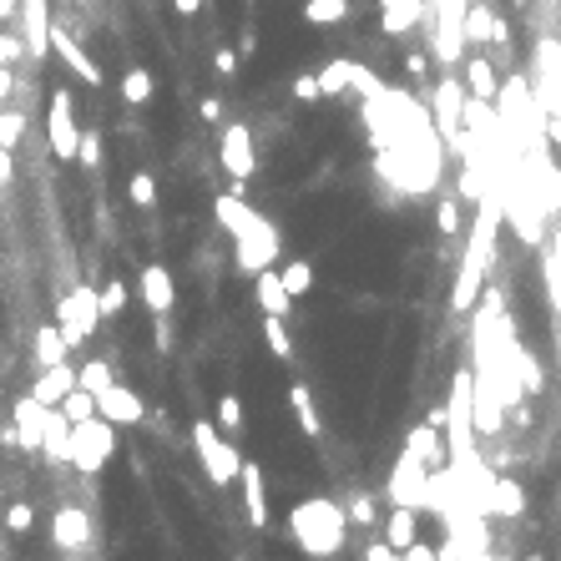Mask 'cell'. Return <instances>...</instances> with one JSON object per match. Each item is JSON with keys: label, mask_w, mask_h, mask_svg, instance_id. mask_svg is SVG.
Instances as JSON below:
<instances>
[{"label": "cell", "mask_w": 561, "mask_h": 561, "mask_svg": "<svg viewBox=\"0 0 561 561\" xmlns=\"http://www.w3.org/2000/svg\"><path fill=\"white\" fill-rule=\"evenodd\" d=\"M289 531H294V541L308 551V556H334L349 536V510H339L334 501L314 496V501H304V506H294Z\"/></svg>", "instance_id": "obj_1"}, {"label": "cell", "mask_w": 561, "mask_h": 561, "mask_svg": "<svg viewBox=\"0 0 561 561\" xmlns=\"http://www.w3.org/2000/svg\"><path fill=\"white\" fill-rule=\"evenodd\" d=\"M116 430H122V425H112L106 415L77 420L71 425V465H77L81 475H97L106 460L116 455Z\"/></svg>", "instance_id": "obj_2"}, {"label": "cell", "mask_w": 561, "mask_h": 561, "mask_svg": "<svg viewBox=\"0 0 561 561\" xmlns=\"http://www.w3.org/2000/svg\"><path fill=\"white\" fill-rule=\"evenodd\" d=\"M192 446L203 455V471L213 485H233L243 475V455L233 450V440L217 435V420H192Z\"/></svg>", "instance_id": "obj_3"}, {"label": "cell", "mask_w": 561, "mask_h": 561, "mask_svg": "<svg viewBox=\"0 0 561 561\" xmlns=\"http://www.w3.org/2000/svg\"><path fill=\"white\" fill-rule=\"evenodd\" d=\"M102 319H106V314H102V294H97V289H87V283H77V289L61 299V308H56V324H61V334L71 339V349L87 345Z\"/></svg>", "instance_id": "obj_4"}, {"label": "cell", "mask_w": 561, "mask_h": 561, "mask_svg": "<svg viewBox=\"0 0 561 561\" xmlns=\"http://www.w3.org/2000/svg\"><path fill=\"white\" fill-rule=\"evenodd\" d=\"M233 253H238L243 273H263V268H273V258H279V228L258 213L253 223L233 238Z\"/></svg>", "instance_id": "obj_5"}, {"label": "cell", "mask_w": 561, "mask_h": 561, "mask_svg": "<svg viewBox=\"0 0 561 561\" xmlns=\"http://www.w3.org/2000/svg\"><path fill=\"white\" fill-rule=\"evenodd\" d=\"M430 460H420L415 450H405L395 465V475H390V501L395 506H425V491H430Z\"/></svg>", "instance_id": "obj_6"}, {"label": "cell", "mask_w": 561, "mask_h": 561, "mask_svg": "<svg viewBox=\"0 0 561 561\" xmlns=\"http://www.w3.org/2000/svg\"><path fill=\"white\" fill-rule=\"evenodd\" d=\"M465 81L460 77H446L440 87H435V122H440V137L450 142V147H460V127H465Z\"/></svg>", "instance_id": "obj_7"}, {"label": "cell", "mask_w": 561, "mask_h": 561, "mask_svg": "<svg viewBox=\"0 0 561 561\" xmlns=\"http://www.w3.org/2000/svg\"><path fill=\"white\" fill-rule=\"evenodd\" d=\"M46 137H51V152L61 162H71L81 147V127L71 116V91H51V116H46Z\"/></svg>", "instance_id": "obj_8"}, {"label": "cell", "mask_w": 561, "mask_h": 561, "mask_svg": "<svg viewBox=\"0 0 561 561\" xmlns=\"http://www.w3.org/2000/svg\"><path fill=\"white\" fill-rule=\"evenodd\" d=\"M217 157H223V167H228V178H253L258 172V147H253V132L248 127H223V137H217Z\"/></svg>", "instance_id": "obj_9"}, {"label": "cell", "mask_w": 561, "mask_h": 561, "mask_svg": "<svg viewBox=\"0 0 561 561\" xmlns=\"http://www.w3.org/2000/svg\"><path fill=\"white\" fill-rule=\"evenodd\" d=\"M46 420H51V405H41L36 395L15 400V440H21L26 455H41V446H46Z\"/></svg>", "instance_id": "obj_10"}, {"label": "cell", "mask_w": 561, "mask_h": 561, "mask_svg": "<svg viewBox=\"0 0 561 561\" xmlns=\"http://www.w3.org/2000/svg\"><path fill=\"white\" fill-rule=\"evenodd\" d=\"M97 415H106L112 425H142L147 420V405H142L137 390H127V384H106L102 395H97Z\"/></svg>", "instance_id": "obj_11"}, {"label": "cell", "mask_w": 561, "mask_h": 561, "mask_svg": "<svg viewBox=\"0 0 561 561\" xmlns=\"http://www.w3.org/2000/svg\"><path fill=\"white\" fill-rule=\"evenodd\" d=\"M51 541H56V551H87V541H91V516L81 506H61L56 510V521H51Z\"/></svg>", "instance_id": "obj_12"}, {"label": "cell", "mask_w": 561, "mask_h": 561, "mask_svg": "<svg viewBox=\"0 0 561 561\" xmlns=\"http://www.w3.org/2000/svg\"><path fill=\"white\" fill-rule=\"evenodd\" d=\"M142 304L152 308V314H167V308L178 304V283H172V268L167 263L142 268Z\"/></svg>", "instance_id": "obj_13"}, {"label": "cell", "mask_w": 561, "mask_h": 561, "mask_svg": "<svg viewBox=\"0 0 561 561\" xmlns=\"http://www.w3.org/2000/svg\"><path fill=\"white\" fill-rule=\"evenodd\" d=\"M253 299H258V308H263V314H283V319H289V308H294L289 283H283V273H273V268L253 273Z\"/></svg>", "instance_id": "obj_14"}, {"label": "cell", "mask_w": 561, "mask_h": 561, "mask_svg": "<svg viewBox=\"0 0 561 561\" xmlns=\"http://www.w3.org/2000/svg\"><path fill=\"white\" fill-rule=\"evenodd\" d=\"M81 384V370H71V364H46V370H41V380H36V390H31V395L41 400V405H61L66 395H71V390H77Z\"/></svg>", "instance_id": "obj_15"}, {"label": "cell", "mask_w": 561, "mask_h": 561, "mask_svg": "<svg viewBox=\"0 0 561 561\" xmlns=\"http://www.w3.org/2000/svg\"><path fill=\"white\" fill-rule=\"evenodd\" d=\"M51 51L61 56V61L71 66V71H77V77L87 81V87H102V66L91 61V56L81 51V46H77V41H71V36H66L61 26H51Z\"/></svg>", "instance_id": "obj_16"}, {"label": "cell", "mask_w": 561, "mask_h": 561, "mask_svg": "<svg viewBox=\"0 0 561 561\" xmlns=\"http://www.w3.org/2000/svg\"><path fill=\"white\" fill-rule=\"evenodd\" d=\"M485 258L481 253H471V248H465V258H460V279H455V299H450V304L460 308V314H465V308H475V294H481V283H485Z\"/></svg>", "instance_id": "obj_17"}, {"label": "cell", "mask_w": 561, "mask_h": 561, "mask_svg": "<svg viewBox=\"0 0 561 561\" xmlns=\"http://www.w3.org/2000/svg\"><path fill=\"white\" fill-rule=\"evenodd\" d=\"M405 450H415V455L430 460V465H450V440H446V430H440V425H430V420L409 430Z\"/></svg>", "instance_id": "obj_18"}, {"label": "cell", "mask_w": 561, "mask_h": 561, "mask_svg": "<svg viewBox=\"0 0 561 561\" xmlns=\"http://www.w3.org/2000/svg\"><path fill=\"white\" fill-rule=\"evenodd\" d=\"M465 91L471 97H481V102H496L501 97V77H496V66L485 61V56H465Z\"/></svg>", "instance_id": "obj_19"}, {"label": "cell", "mask_w": 561, "mask_h": 561, "mask_svg": "<svg viewBox=\"0 0 561 561\" xmlns=\"http://www.w3.org/2000/svg\"><path fill=\"white\" fill-rule=\"evenodd\" d=\"M380 11H384V31L390 36H409V31L420 26L425 0H380Z\"/></svg>", "instance_id": "obj_20"}, {"label": "cell", "mask_w": 561, "mask_h": 561, "mask_svg": "<svg viewBox=\"0 0 561 561\" xmlns=\"http://www.w3.org/2000/svg\"><path fill=\"white\" fill-rule=\"evenodd\" d=\"M213 213H217V228H228L233 238H238V233H243V228H248V223L258 217V207H248V203H243V192H223V198L213 203Z\"/></svg>", "instance_id": "obj_21"}, {"label": "cell", "mask_w": 561, "mask_h": 561, "mask_svg": "<svg viewBox=\"0 0 561 561\" xmlns=\"http://www.w3.org/2000/svg\"><path fill=\"white\" fill-rule=\"evenodd\" d=\"M41 455L61 460V465H71V420L61 415V405H51V420H46V446H41Z\"/></svg>", "instance_id": "obj_22"}, {"label": "cell", "mask_w": 561, "mask_h": 561, "mask_svg": "<svg viewBox=\"0 0 561 561\" xmlns=\"http://www.w3.org/2000/svg\"><path fill=\"white\" fill-rule=\"evenodd\" d=\"M243 506H248V521L253 526H268V496H263V471L258 465H243Z\"/></svg>", "instance_id": "obj_23"}, {"label": "cell", "mask_w": 561, "mask_h": 561, "mask_svg": "<svg viewBox=\"0 0 561 561\" xmlns=\"http://www.w3.org/2000/svg\"><path fill=\"white\" fill-rule=\"evenodd\" d=\"M71 359V339L61 334V324H46V329H36V364L46 370V364H66Z\"/></svg>", "instance_id": "obj_24"}, {"label": "cell", "mask_w": 561, "mask_h": 561, "mask_svg": "<svg viewBox=\"0 0 561 561\" xmlns=\"http://www.w3.org/2000/svg\"><path fill=\"white\" fill-rule=\"evenodd\" d=\"M485 510H491V516H521V510H526V491L501 475V481L491 485V496H485Z\"/></svg>", "instance_id": "obj_25"}, {"label": "cell", "mask_w": 561, "mask_h": 561, "mask_svg": "<svg viewBox=\"0 0 561 561\" xmlns=\"http://www.w3.org/2000/svg\"><path fill=\"white\" fill-rule=\"evenodd\" d=\"M415 526H420V506H395L384 516V536L395 541V551H405L415 541Z\"/></svg>", "instance_id": "obj_26"}, {"label": "cell", "mask_w": 561, "mask_h": 561, "mask_svg": "<svg viewBox=\"0 0 561 561\" xmlns=\"http://www.w3.org/2000/svg\"><path fill=\"white\" fill-rule=\"evenodd\" d=\"M460 26H465V41H471V46H485V41H491V31H496V11H491L485 0H471Z\"/></svg>", "instance_id": "obj_27"}, {"label": "cell", "mask_w": 561, "mask_h": 561, "mask_svg": "<svg viewBox=\"0 0 561 561\" xmlns=\"http://www.w3.org/2000/svg\"><path fill=\"white\" fill-rule=\"evenodd\" d=\"M152 91H157V81H152L147 66H132L127 77H122V102H127V106H147V102H152Z\"/></svg>", "instance_id": "obj_28"}, {"label": "cell", "mask_w": 561, "mask_h": 561, "mask_svg": "<svg viewBox=\"0 0 561 561\" xmlns=\"http://www.w3.org/2000/svg\"><path fill=\"white\" fill-rule=\"evenodd\" d=\"M354 77H359V61H345V56H339V61H329L324 66V97H345V91H354Z\"/></svg>", "instance_id": "obj_29"}, {"label": "cell", "mask_w": 561, "mask_h": 561, "mask_svg": "<svg viewBox=\"0 0 561 561\" xmlns=\"http://www.w3.org/2000/svg\"><path fill=\"white\" fill-rule=\"evenodd\" d=\"M289 400H294V415H299V430L304 435H319V409H314V395H308V384H294L289 390Z\"/></svg>", "instance_id": "obj_30"}, {"label": "cell", "mask_w": 561, "mask_h": 561, "mask_svg": "<svg viewBox=\"0 0 561 561\" xmlns=\"http://www.w3.org/2000/svg\"><path fill=\"white\" fill-rule=\"evenodd\" d=\"M61 415H66L71 425H77V420H91V415H97V390L77 384V390H71V395L61 400Z\"/></svg>", "instance_id": "obj_31"}, {"label": "cell", "mask_w": 561, "mask_h": 561, "mask_svg": "<svg viewBox=\"0 0 561 561\" xmlns=\"http://www.w3.org/2000/svg\"><path fill=\"white\" fill-rule=\"evenodd\" d=\"M304 15H308V26H339L349 15V0H308Z\"/></svg>", "instance_id": "obj_32"}, {"label": "cell", "mask_w": 561, "mask_h": 561, "mask_svg": "<svg viewBox=\"0 0 561 561\" xmlns=\"http://www.w3.org/2000/svg\"><path fill=\"white\" fill-rule=\"evenodd\" d=\"M263 345L273 349V359L294 354V339H289V329H283V314H263Z\"/></svg>", "instance_id": "obj_33"}, {"label": "cell", "mask_w": 561, "mask_h": 561, "mask_svg": "<svg viewBox=\"0 0 561 561\" xmlns=\"http://www.w3.org/2000/svg\"><path fill=\"white\" fill-rule=\"evenodd\" d=\"M283 283H289V294H308V289H314V263H304V258H289V263H283Z\"/></svg>", "instance_id": "obj_34"}, {"label": "cell", "mask_w": 561, "mask_h": 561, "mask_svg": "<svg viewBox=\"0 0 561 561\" xmlns=\"http://www.w3.org/2000/svg\"><path fill=\"white\" fill-rule=\"evenodd\" d=\"M5 531L11 536L36 531V506H31V501H11V506H5Z\"/></svg>", "instance_id": "obj_35"}, {"label": "cell", "mask_w": 561, "mask_h": 561, "mask_svg": "<svg viewBox=\"0 0 561 561\" xmlns=\"http://www.w3.org/2000/svg\"><path fill=\"white\" fill-rule=\"evenodd\" d=\"M217 430H228V435L243 430V400H238V395H223V400H217Z\"/></svg>", "instance_id": "obj_36"}, {"label": "cell", "mask_w": 561, "mask_h": 561, "mask_svg": "<svg viewBox=\"0 0 561 561\" xmlns=\"http://www.w3.org/2000/svg\"><path fill=\"white\" fill-rule=\"evenodd\" d=\"M435 228L446 233V238L460 233V198H440V207H435Z\"/></svg>", "instance_id": "obj_37"}, {"label": "cell", "mask_w": 561, "mask_h": 561, "mask_svg": "<svg viewBox=\"0 0 561 561\" xmlns=\"http://www.w3.org/2000/svg\"><path fill=\"white\" fill-rule=\"evenodd\" d=\"M345 510H349V526H359V531L380 521V506H374V496H354Z\"/></svg>", "instance_id": "obj_38"}, {"label": "cell", "mask_w": 561, "mask_h": 561, "mask_svg": "<svg viewBox=\"0 0 561 561\" xmlns=\"http://www.w3.org/2000/svg\"><path fill=\"white\" fill-rule=\"evenodd\" d=\"M97 294H102V314H106V319H112V314H122V308H127V283H122V279L102 283Z\"/></svg>", "instance_id": "obj_39"}, {"label": "cell", "mask_w": 561, "mask_h": 561, "mask_svg": "<svg viewBox=\"0 0 561 561\" xmlns=\"http://www.w3.org/2000/svg\"><path fill=\"white\" fill-rule=\"evenodd\" d=\"M81 384L102 395L106 384H112V364H106V359H91V364H81Z\"/></svg>", "instance_id": "obj_40"}, {"label": "cell", "mask_w": 561, "mask_h": 561, "mask_svg": "<svg viewBox=\"0 0 561 561\" xmlns=\"http://www.w3.org/2000/svg\"><path fill=\"white\" fill-rule=\"evenodd\" d=\"M77 162L87 167V172H97L102 167V137L97 132H81V147H77Z\"/></svg>", "instance_id": "obj_41"}, {"label": "cell", "mask_w": 561, "mask_h": 561, "mask_svg": "<svg viewBox=\"0 0 561 561\" xmlns=\"http://www.w3.org/2000/svg\"><path fill=\"white\" fill-rule=\"evenodd\" d=\"M132 203L137 207H152L157 203V182H152V172H132Z\"/></svg>", "instance_id": "obj_42"}, {"label": "cell", "mask_w": 561, "mask_h": 561, "mask_svg": "<svg viewBox=\"0 0 561 561\" xmlns=\"http://www.w3.org/2000/svg\"><path fill=\"white\" fill-rule=\"evenodd\" d=\"M26 132V112H0V147H15Z\"/></svg>", "instance_id": "obj_43"}, {"label": "cell", "mask_w": 561, "mask_h": 561, "mask_svg": "<svg viewBox=\"0 0 561 561\" xmlns=\"http://www.w3.org/2000/svg\"><path fill=\"white\" fill-rule=\"evenodd\" d=\"M324 97V81L314 77V71H304V77H294V102H304V106H314Z\"/></svg>", "instance_id": "obj_44"}, {"label": "cell", "mask_w": 561, "mask_h": 561, "mask_svg": "<svg viewBox=\"0 0 561 561\" xmlns=\"http://www.w3.org/2000/svg\"><path fill=\"white\" fill-rule=\"evenodd\" d=\"M238 66H243V51H233V46L213 51V71H217V77H238Z\"/></svg>", "instance_id": "obj_45"}, {"label": "cell", "mask_w": 561, "mask_h": 561, "mask_svg": "<svg viewBox=\"0 0 561 561\" xmlns=\"http://www.w3.org/2000/svg\"><path fill=\"white\" fill-rule=\"evenodd\" d=\"M21 56H26V41H15V36H5V31H0V66H15Z\"/></svg>", "instance_id": "obj_46"}, {"label": "cell", "mask_w": 561, "mask_h": 561, "mask_svg": "<svg viewBox=\"0 0 561 561\" xmlns=\"http://www.w3.org/2000/svg\"><path fill=\"white\" fill-rule=\"evenodd\" d=\"M152 345H157V354H172V324H167V314H157V334H152Z\"/></svg>", "instance_id": "obj_47"}, {"label": "cell", "mask_w": 561, "mask_h": 561, "mask_svg": "<svg viewBox=\"0 0 561 561\" xmlns=\"http://www.w3.org/2000/svg\"><path fill=\"white\" fill-rule=\"evenodd\" d=\"M198 112H203V122H223V102H217V97H203Z\"/></svg>", "instance_id": "obj_48"}, {"label": "cell", "mask_w": 561, "mask_h": 561, "mask_svg": "<svg viewBox=\"0 0 561 561\" xmlns=\"http://www.w3.org/2000/svg\"><path fill=\"white\" fill-rule=\"evenodd\" d=\"M405 71H409V77H425V71H430V61H425V51H409V56H405Z\"/></svg>", "instance_id": "obj_49"}, {"label": "cell", "mask_w": 561, "mask_h": 561, "mask_svg": "<svg viewBox=\"0 0 561 561\" xmlns=\"http://www.w3.org/2000/svg\"><path fill=\"white\" fill-rule=\"evenodd\" d=\"M11 172H15V162H11V147H0V192L11 188Z\"/></svg>", "instance_id": "obj_50"}, {"label": "cell", "mask_w": 561, "mask_h": 561, "mask_svg": "<svg viewBox=\"0 0 561 561\" xmlns=\"http://www.w3.org/2000/svg\"><path fill=\"white\" fill-rule=\"evenodd\" d=\"M400 556H405V561H430L435 551H430V547H420V541H409V547L400 551Z\"/></svg>", "instance_id": "obj_51"}, {"label": "cell", "mask_w": 561, "mask_h": 561, "mask_svg": "<svg viewBox=\"0 0 561 561\" xmlns=\"http://www.w3.org/2000/svg\"><path fill=\"white\" fill-rule=\"evenodd\" d=\"M142 425H152L157 435H167L172 430V415H167V409H152V420H142Z\"/></svg>", "instance_id": "obj_52"}, {"label": "cell", "mask_w": 561, "mask_h": 561, "mask_svg": "<svg viewBox=\"0 0 561 561\" xmlns=\"http://www.w3.org/2000/svg\"><path fill=\"white\" fill-rule=\"evenodd\" d=\"M547 137H551V152H556V162H561V116L547 122Z\"/></svg>", "instance_id": "obj_53"}, {"label": "cell", "mask_w": 561, "mask_h": 561, "mask_svg": "<svg viewBox=\"0 0 561 561\" xmlns=\"http://www.w3.org/2000/svg\"><path fill=\"white\" fill-rule=\"evenodd\" d=\"M238 51H243V56H253V51H258V31H253V26L238 36Z\"/></svg>", "instance_id": "obj_54"}, {"label": "cell", "mask_w": 561, "mask_h": 561, "mask_svg": "<svg viewBox=\"0 0 561 561\" xmlns=\"http://www.w3.org/2000/svg\"><path fill=\"white\" fill-rule=\"evenodd\" d=\"M11 91H15V77H11V66H0V102H11Z\"/></svg>", "instance_id": "obj_55"}, {"label": "cell", "mask_w": 561, "mask_h": 561, "mask_svg": "<svg viewBox=\"0 0 561 561\" xmlns=\"http://www.w3.org/2000/svg\"><path fill=\"white\" fill-rule=\"evenodd\" d=\"M172 5H178V15H198V11H203V0H172Z\"/></svg>", "instance_id": "obj_56"}, {"label": "cell", "mask_w": 561, "mask_h": 561, "mask_svg": "<svg viewBox=\"0 0 561 561\" xmlns=\"http://www.w3.org/2000/svg\"><path fill=\"white\" fill-rule=\"evenodd\" d=\"M5 15H15V0H0V21H5Z\"/></svg>", "instance_id": "obj_57"}, {"label": "cell", "mask_w": 561, "mask_h": 561, "mask_svg": "<svg viewBox=\"0 0 561 561\" xmlns=\"http://www.w3.org/2000/svg\"><path fill=\"white\" fill-rule=\"evenodd\" d=\"M81 5H97V0H81Z\"/></svg>", "instance_id": "obj_58"}]
</instances>
